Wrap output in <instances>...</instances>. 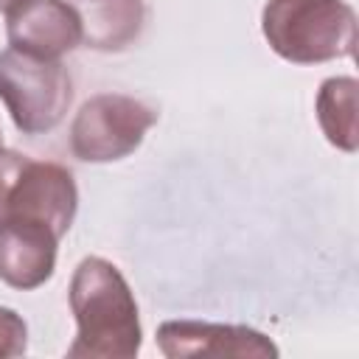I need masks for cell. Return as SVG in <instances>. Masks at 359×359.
<instances>
[{
    "label": "cell",
    "instance_id": "cell-3",
    "mask_svg": "<svg viewBox=\"0 0 359 359\" xmlns=\"http://www.w3.org/2000/svg\"><path fill=\"white\" fill-rule=\"evenodd\" d=\"M0 101L22 135H45L70 109L73 81L62 59L6 48L0 50Z\"/></svg>",
    "mask_w": 359,
    "mask_h": 359
},
{
    "label": "cell",
    "instance_id": "cell-2",
    "mask_svg": "<svg viewBox=\"0 0 359 359\" xmlns=\"http://www.w3.org/2000/svg\"><path fill=\"white\" fill-rule=\"evenodd\" d=\"M261 31L292 65L348 59L356 50V11L345 0H266Z\"/></svg>",
    "mask_w": 359,
    "mask_h": 359
},
{
    "label": "cell",
    "instance_id": "cell-8",
    "mask_svg": "<svg viewBox=\"0 0 359 359\" xmlns=\"http://www.w3.org/2000/svg\"><path fill=\"white\" fill-rule=\"evenodd\" d=\"M157 348L168 359L185 356H278V345L250 328L205 320H168L157 328Z\"/></svg>",
    "mask_w": 359,
    "mask_h": 359
},
{
    "label": "cell",
    "instance_id": "cell-10",
    "mask_svg": "<svg viewBox=\"0 0 359 359\" xmlns=\"http://www.w3.org/2000/svg\"><path fill=\"white\" fill-rule=\"evenodd\" d=\"M356 79L353 76H331L320 84L314 112L320 129L331 146L339 151H356L359 146V126H356Z\"/></svg>",
    "mask_w": 359,
    "mask_h": 359
},
{
    "label": "cell",
    "instance_id": "cell-5",
    "mask_svg": "<svg viewBox=\"0 0 359 359\" xmlns=\"http://www.w3.org/2000/svg\"><path fill=\"white\" fill-rule=\"evenodd\" d=\"M79 210V188L73 174L48 160H25L20 168L14 185L6 194L3 216H22V219H36L50 224L59 236H65L76 219Z\"/></svg>",
    "mask_w": 359,
    "mask_h": 359
},
{
    "label": "cell",
    "instance_id": "cell-13",
    "mask_svg": "<svg viewBox=\"0 0 359 359\" xmlns=\"http://www.w3.org/2000/svg\"><path fill=\"white\" fill-rule=\"evenodd\" d=\"M20 3H22V0H0V11L8 14V11H11L14 6H20Z\"/></svg>",
    "mask_w": 359,
    "mask_h": 359
},
{
    "label": "cell",
    "instance_id": "cell-6",
    "mask_svg": "<svg viewBox=\"0 0 359 359\" xmlns=\"http://www.w3.org/2000/svg\"><path fill=\"white\" fill-rule=\"evenodd\" d=\"M81 14L67 0H22L6 14V36L14 50L62 59L81 45Z\"/></svg>",
    "mask_w": 359,
    "mask_h": 359
},
{
    "label": "cell",
    "instance_id": "cell-1",
    "mask_svg": "<svg viewBox=\"0 0 359 359\" xmlns=\"http://www.w3.org/2000/svg\"><path fill=\"white\" fill-rule=\"evenodd\" d=\"M70 311L76 339L67 348L70 359H132L140 351L143 331L135 294L121 269L87 255L70 278Z\"/></svg>",
    "mask_w": 359,
    "mask_h": 359
},
{
    "label": "cell",
    "instance_id": "cell-7",
    "mask_svg": "<svg viewBox=\"0 0 359 359\" xmlns=\"http://www.w3.org/2000/svg\"><path fill=\"white\" fill-rule=\"evenodd\" d=\"M62 236L36 219H0V280L11 289H39L53 278Z\"/></svg>",
    "mask_w": 359,
    "mask_h": 359
},
{
    "label": "cell",
    "instance_id": "cell-14",
    "mask_svg": "<svg viewBox=\"0 0 359 359\" xmlns=\"http://www.w3.org/2000/svg\"><path fill=\"white\" fill-rule=\"evenodd\" d=\"M0 146H3V132H0Z\"/></svg>",
    "mask_w": 359,
    "mask_h": 359
},
{
    "label": "cell",
    "instance_id": "cell-4",
    "mask_svg": "<svg viewBox=\"0 0 359 359\" xmlns=\"http://www.w3.org/2000/svg\"><path fill=\"white\" fill-rule=\"evenodd\" d=\"M157 123V112L121 93L87 98L70 123V151L84 163H115L129 157Z\"/></svg>",
    "mask_w": 359,
    "mask_h": 359
},
{
    "label": "cell",
    "instance_id": "cell-9",
    "mask_svg": "<svg viewBox=\"0 0 359 359\" xmlns=\"http://www.w3.org/2000/svg\"><path fill=\"white\" fill-rule=\"evenodd\" d=\"M87 6L79 8L81 14V42L93 50H123L129 48L146 20L143 0H84Z\"/></svg>",
    "mask_w": 359,
    "mask_h": 359
},
{
    "label": "cell",
    "instance_id": "cell-11",
    "mask_svg": "<svg viewBox=\"0 0 359 359\" xmlns=\"http://www.w3.org/2000/svg\"><path fill=\"white\" fill-rule=\"evenodd\" d=\"M28 348V325L25 320L14 311L0 306V359L20 356Z\"/></svg>",
    "mask_w": 359,
    "mask_h": 359
},
{
    "label": "cell",
    "instance_id": "cell-12",
    "mask_svg": "<svg viewBox=\"0 0 359 359\" xmlns=\"http://www.w3.org/2000/svg\"><path fill=\"white\" fill-rule=\"evenodd\" d=\"M25 160H28V154H20V151H14V149L0 146V210H3L6 194H8V188L14 185L20 168L25 165Z\"/></svg>",
    "mask_w": 359,
    "mask_h": 359
}]
</instances>
